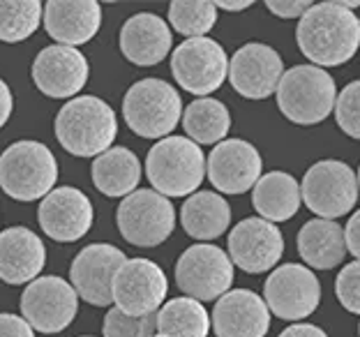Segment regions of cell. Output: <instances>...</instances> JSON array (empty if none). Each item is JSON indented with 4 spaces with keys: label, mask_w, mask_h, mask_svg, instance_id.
Listing matches in <instances>:
<instances>
[{
    "label": "cell",
    "mask_w": 360,
    "mask_h": 337,
    "mask_svg": "<svg viewBox=\"0 0 360 337\" xmlns=\"http://www.w3.org/2000/svg\"><path fill=\"white\" fill-rule=\"evenodd\" d=\"M345 241H347V252L354 254L360 261V210H356V215L349 217L345 227Z\"/></svg>",
    "instance_id": "37"
},
{
    "label": "cell",
    "mask_w": 360,
    "mask_h": 337,
    "mask_svg": "<svg viewBox=\"0 0 360 337\" xmlns=\"http://www.w3.org/2000/svg\"><path fill=\"white\" fill-rule=\"evenodd\" d=\"M46 266V248L35 231L10 227L0 231V279L7 284H30Z\"/></svg>",
    "instance_id": "22"
},
{
    "label": "cell",
    "mask_w": 360,
    "mask_h": 337,
    "mask_svg": "<svg viewBox=\"0 0 360 337\" xmlns=\"http://www.w3.org/2000/svg\"><path fill=\"white\" fill-rule=\"evenodd\" d=\"M12 109H14V95H12L10 86H7L3 79H0V129H3L5 122L10 120Z\"/></svg>",
    "instance_id": "38"
},
{
    "label": "cell",
    "mask_w": 360,
    "mask_h": 337,
    "mask_svg": "<svg viewBox=\"0 0 360 337\" xmlns=\"http://www.w3.org/2000/svg\"><path fill=\"white\" fill-rule=\"evenodd\" d=\"M79 295L58 275H39L21 293V317L32 331L56 335L75 322Z\"/></svg>",
    "instance_id": "11"
},
{
    "label": "cell",
    "mask_w": 360,
    "mask_h": 337,
    "mask_svg": "<svg viewBox=\"0 0 360 337\" xmlns=\"http://www.w3.org/2000/svg\"><path fill=\"white\" fill-rule=\"evenodd\" d=\"M296 42L316 68H338L360 49V19L340 0H326L300 16Z\"/></svg>",
    "instance_id": "1"
},
{
    "label": "cell",
    "mask_w": 360,
    "mask_h": 337,
    "mask_svg": "<svg viewBox=\"0 0 360 337\" xmlns=\"http://www.w3.org/2000/svg\"><path fill=\"white\" fill-rule=\"evenodd\" d=\"M358 335H360V324H358Z\"/></svg>",
    "instance_id": "44"
},
{
    "label": "cell",
    "mask_w": 360,
    "mask_h": 337,
    "mask_svg": "<svg viewBox=\"0 0 360 337\" xmlns=\"http://www.w3.org/2000/svg\"><path fill=\"white\" fill-rule=\"evenodd\" d=\"M333 111L342 132L360 141V79L342 88Z\"/></svg>",
    "instance_id": "33"
},
{
    "label": "cell",
    "mask_w": 360,
    "mask_h": 337,
    "mask_svg": "<svg viewBox=\"0 0 360 337\" xmlns=\"http://www.w3.org/2000/svg\"><path fill=\"white\" fill-rule=\"evenodd\" d=\"M358 178L349 164L340 160H321L307 169L300 183V199L321 220H340L349 215L358 201Z\"/></svg>",
    "instance_id": "7"
},
{
    "label": "cell",
    "mask_w": 360,
    "mask_h": 337,
    "mask_svg": "<svg viewBox=\"0 0 360 337\" xmlns=\"http://www.w3.org/2000/svg\"><path fill=\"white\" fill-rule=\"evenodd\" d=\"M300 185L286 171H270L264 174L252 187V203L255 210L266 222H286L300 210Z\"/></svg>",
    "instance_id": "26"
},
{
    "label": "cell",
    "mask_w": 360,
    "mask_h": 337,
    "mask_svg": "<svg viewBox=\"0 0 360 337\" xmlns=\"http://www.w3.org/2000/svg\"><path fill=\"white\" fill-rule=\"evenodd\" d=\"M356 178H358V190H360V169H358V176Z\"/></svg>",
    "instance_id": "42"
},
{
    "label": "cell",
    "mask_w": 360,
    "mask_h": 337,
    "mask_svg": "<svg viewBox=\"0 0 360 337\" xmlns=\"http://www.w3.org/2000/svg\"><path fill=\"white\" fill-rule=\"evenodd\" d=\"M176 284L187 298L217 300L233 284V264L217 245L199 243L187 248L176 261Z\"/></svg>",
    "instance_id": "9"
},
{
    "label": "cell",
    "mask_w": 360,
    "mask_h": 337,
    "mask_svg": "<svg viewBox=\"0 0 360 337\" xmlns=\"http://www.w3.org/2000/svg\"><path fill=\"white\" fill-rule=\"evenodd\" d=\"M171 44H174V35L169 23L150 12L129 16L120 30V51L139 68L162 63L169 56Z\"/></svg>",
    "instance_id": "23"
},
{
    "label": "cell",
    "mask_w": 360,
    "mask_h": 337,
    "mask_svg": "<svg viewBox=\"0 0 360 337\" xmlns=\"http://www.w3.org/2000/svg\"><path fill=\"white\" fill-rule=\"evenodd\" d=\"M42 21L56 42L77 49L102 28V7L95 0H49L42 7Z\"/></svg>",
    "instance_id": "21"
},
{
    "label": "cell",
    "mask_w": 360,
    "mask_h": 337,
    "mask_svg": "<svg viewBox=\"0 0 360 337\" xmlns=\"http://www.w3.org/2000/svg\"><path fill=\"white\" fill-rule=\"evenodd\" d=\"M171 74L176 84L192 95L208 97L229 77V56L222 44L210 37H192L171 53Z\"/></svg>",
    "instance_id": "10"
},
{
    "label": "cell",
    "mask_w": 360,
    "mask_h": 337,
    "mask_svg": "<svg viewBox=\"0 0 360 337\" xmlns=\"http://www.w3.org/2000/svg\"><path fill=\"white\" fill-rule=\"evenodd\" d=\"M183 116L178 90L162 79H141L129 86L122 100V118L134 134L143 139L169 136Z\"/></svg>",
    "instance_id": "6"
},
{
    "label": "cell",
    "mask_w": 360,
    "mask_h": 337,
    "mask_svg": "<svg viewBox=\"0 0 360 337\" xmlns=\"http://www.w3.org/2000/svg\"><path fill=\"white\" fill-rule=\"evenodd\" d=\"M180 222L187 236L196 241H215L231 224V205L217 192H194L180 208Z\"/></svg>",
    "instance_id": "27"
},
{
    "label": "cell",
    "mask_w": 360,
    "mask_h": 337,
    "mask_svg": "<svg viewBox=\"0 0 360 337\" xmlns=\"http://www.w3.org/2000/svg\"><path fill=\"white\" fill-rule=\"evenodd\" d=\"M153 337H167V335H160V333H158V335H153Z\"/></svg>",
    "instance_id": "43"
},
{
    "label": "cell",
    "mask_w": 360,
    "mask_h": 337,
    "mask_svg": "<svg viewBox=\"0 0 360 337\" xmlns=\"http://www.w3.org/2000/svg\"><path fill=\"white\" fill-rule=\"evenodd\" d=\"M104 337H153L158 331V314L129 317L118 307H111L104 317Z\"/></svg>",
    "instance_id": "32"
},
{
    "label": "cell",
    "mask_w": 360,
    "mask_h": 337,
    "mask_svg": "<svg viewBox=\"0 0 360 337\" xmlns=\"http://www.w3.org/2000/svg\"><path fill=\"white\" fill-rule=\"evenodd\" d=\"M314 3L309 0H268L266 7L280 19H300Z\"/></svg>",
    "instance_id": "35"
},
{
    "label": "cell",
    "mask_w": 360,
    "mask_h": 337,
    "mask_svg": "<svg viewBox=\"0 0 360 337\" xmlns=\"http://www.w3.org/2000/svg\"><path fill=\"white\" fill-rule=\"evenodd\" d=\"M39 0H0V42H23L42 23Z\"/></svg>",
    "instance_id": "30"
},
{
    "label": "cell",
    "mask_w": 360,
    "mask_h": 337,
    "mask_svg": "<svg viewBox=\"0 0 360 337\" xmlns=\"http://www.w3.org/2000/svg\"><path fill=\"white\" fill-rule=\"evenodd\" d=\"M284 254V236L273 222L248 217L229 234V259L250 275L268 273Z\"/></svg>",
    "instance_id": "15"
},
{
    "label": "cell",
    "mask_w": 360,
    "mask_h": 337,
    "mask_svg": "<svg viewBox=\"0 0 360 337\" xmlns=\"http://www.w3.org/2000/svg\"><path fill=\"white\" fill-rule=\"evenodd\" d=\"M141 162L125 146H113L93 162V185L111 199H125L139 187Z\"/></svg>",
    "instance_id": "25"
},
{
    "label": "cell",
    "mask_w": 360,
    "mask_h": 337,
    "mask_svg": "<svg viewBox=\"0 0 360 337\" xmlns=\"http://www.w3.org/2000/svg\"><path fill=\"white\" fill-rule=\"evenodd\" d=\"M84 337H93V335H84Z\"/></svg>",
    "instance_id": "45"
},
{
    "label": "cell",
    "mask_w": 360,
    "mask_h": 337,
    "mask_svg": "<svg viewBox=\"0 0 360 337\" xmlns=\"http://www.w3.org/2000/svg\"><path fill=\"white\" fill-rule=\"evenodd\" d=\"M169 23L187 39L206 37L217 23V7L210 0H174L169 5Z\"/></svg>",
    "instance_id": "31"
},
{
    "label": "cell",
    "mask_w": 360,
    "mask_h": 337,
    "mask_svg": "<svg viewBox=\"0 0 360 337\" xmlns=\"http://www.w3.org/2000/svg\"><path fill=\"white\" fill-rule=\"evenodd\" d=\"M90 65L84 51L75 46L51 44L37 53L32 63V81L39 93L53 100L75 97L88 84Z\"/></svg>",
    "instance_id": "18"
},
{
    "label": "cell",
    "mask_w": 360,
    "mask_h": 337,
    "mask_svg": "<svg viewBox=\"0 0 360 337\" xmlns=\"http://www.w3.org/2000/svg\"><path fill=\"white\" fill-rule=\"evenodd\" d=\"M298 254L309 268L330 270L338 268L347 259L345 229L333 220L314 217L302 224L298 231Z\"/></svg>",
    "instance_id": "24"
},
{
    "label": "cell",
    "mask_w": 360,
    "mask_h": 337,
    "mask_svg": "<svg viewBox=\"0 0 360 337\" xmlns=\"http://www.w3.org/2000/svg\"><path fill=\"white\" fill-rule=\"evenodd\" d=\"M217 10H226V12H243L252 7V0H219L215 3Z\"/></svg>",
    "instance_id": "40"
},
{
    "label": "cell",
    "mask_w": 360,
    "mask_h": 337,
    "mask_svg": "<svg viewBox=\"0 0 360 337\" xmlns=\"http://www.w3.org/2000/svg\"><path fill=\"white\" fill-rule=\"evenodd\" d=\"M335 295L351 314H360V261H351L335 279Z\"/></svg>",
    "instance_id": "34"
},
{
    "label": "cell",
    "mask_w": 360,
    "mask_h": 337,
    "mask_svg": "<svg viewBox=\"0 0 360 337\" xmlns=\"http://www.w3.org/2000/svg\"><path fill=\"white\" fill-rule=\"evenodd\" d=\"M210 326L217 337H266L270 331V310L259 293L233 289L217 298Z\"/></svg>",
    "instance_id": "20"
},
{
    "label": "cell",
    "mask_w": 360,
    "mask_h": 337,
    "mask_svg": "<svg viewBox=\"0 0 360 337\" xmlns=\"http://www.w3.org/2000/svg\"><path fill=\"white\" fill-rule=\"evenodd\" d=\"M0 337H35V331L28 326L23 317L3 312L0 314Z\"/></svg>",
    "instance_id": "36"
},
{
    "label": "cell",
    "mask_w": 360,
    "mask_h": 337,
    "mask_svg": "<svg viewBox=\"0 0 360 337\" xmlns=\"http://www.w3.org/2000/svg\"><path fill=\"white\" fill-rule=\"evenodd\" d=\"M183 127L187 139L196 146H212L224 141L231 129V113L226 104L215 97H199L183 113Z\"/></svg>",
    "instance_id": "28"
},
{
    "label": "cell",
    "mask_w": 360,
    "mask_h": 337,
    "mask_svg": "<svg viewBox=\"0 0 360 337\" xmlns=\"http://www.w3.org/2000/svg\"><path fill=\"white\" fill-rule=\"evenodd\" d=\"M340 3H342V0H340ZM342 5H345L347 10L354 12V10H358V7H360V0H349V3H342Z\"/></svg>",
    "instance_id": "41"
},
{
    "label": "cell",
    "mask_w": 360,
    "mask_h": 337,
    "mask_svg": "<svg viewBox=\"0 0 360 337\" xmlns=\"http://www.w3.org/2000/svg\"><path fill=\"white\" fill-rule=\"evenodd\" d=\"M146 174L162 196H192L206 178V155L187 136L160 139L146 158Z\"/></svg>",
    "instance_id": "3"
},
{
    "label": "cell",
    "mask_w": 360,
    "mask_h": 337,
    "mask_svg": "<svg viewBox=\"0 0 360 337\" xmlns=\"http://www.w3.org/2000/svg\"><path fill=\"white\" fill-rule=\"evenodd\" d=\"M282 116L293 125H319L330 116L338 100V86L316 65H296L282 74L275 90Z\"/></svg>",
    "instance_id": "4"
},
{
    "label": "cell",
    "mask_w": 360,
    "mask_h": 337,
    "mask_svg": "<svg viewBox=\"0 0 360 337\" xmlns=\"http://www.w3.org/2000/svg\"><path fill=\"white\" fill-rule=\"evenodd\" d=\"M268 310L284 322H302L321 303V284L314 270L300 264H284L268 275L264 286Z\"/></svg>",
    "instance_id": "12"
},
{
    "label": "cell",
    "mask_w": 360,
    "mask_h": 337,
    "mask_svg": "<svg viewBox=\"0 0 360 337\" xmlns=\"http://www.w3.org/2000/svg\"><path fill=\"white\" fill-rule=\"evenodd\" d=\"M284 74L282 56L273 46L243 44L229 61V81L233 90L248 100H266L277 90Z\"/></svg>",
    "instance_id": "16"
},
{
    "label": "cell",
    "mask_w": 360,
    "mask_h": 337,
    "mask_svg": "<svg viewBox=\"0 0 360 337\" xmlns=\"http://www.w3.org/2000/svg\"><path fill=\"white\" fill-rule=\"evenodd\" d=\"M280 337H328V335L314 324H293L289 328H284Z\"/></svg>",
    "instance_id": "39"
},
{
    "label": "cell",
    "mask_w": 360,
    "mask_h": 337,
    "mask_svg": "<svg viewBox=\"0 0 360 337\" xmlns=\"http://www.w3.org/2000/svg\"><path fill=\"white\" fill-rule=\"evenodd\" d=\"M169 291V279L150 259H127L113 277V303L129 317L158 314L165 305Z\"/></svg>",
    "instance_id": "13"
},
{
    "label": "cell",
    "mask_w": 360,
    "mask_h": 337,
    "mask_svg": "<svg viewBox=\"0 0 360 337\" xmlns=\"http://www.w3.org/2000/svg\"><path fill=\"white\" fill-rule=\"evenodd\" d=\"M56 139L75 158H97L113 148L118 134L116 111L95 95L70 100L56 116Z\"/></svg>",
    "instance_id": "2"
},
{
    "label": "cell",
    "mask_w": 360,
    "mask_h": 337,
    "mask_svg": "<svg viewBox=\"0 0 360 337\" xmlns=\"http://www.w3.org/2000/svg\"><path fill=\"white\" fill-rule=\"evenodd\" d=\"M158 333L167 337H208V310L194 298H174L158 312Z\"/></svg>",
    "instance_id": "29"
},
{
    "label": "cell",
    "mask_w": 360,
    "mask_h": 337,
    "mask_svg": "<svg viewBox=\"0 0 360 337\" xmlns=\"http://www.w3.org/2000/svg\"><path fill=\"white\" fill-rule=\"evenodd\" d=\"M264 160L255 146L243 139L219 141L206 160L208 180L222 194H245L257 185Z\"/></svg>",
    "instance_id": "17"
},
{
    "label": "cell",
    "mask_w": 360,
    "mask_h": 337,
    "mask_svg": "<svg viewBox=\"0 0 360 337\" xmlns=\"http://www.w3.org/2000/svg\"><path fill=\"white\" fill-rule=\"evenodd\" d=\"M120 236L136 248H158L174 234L176 208L155 190H134L116 210Z\"/></svg>",
    "instance_id": "8"
},
{
    "label": "cell",
    "mask_w": 360,
    "mask_h": 337,
    "mask_svg": "<svg viewBox=\"0 0 360 337\" xmlns=\"http://www.w3.org/2000/svg\"><path fill=\"white\" fill-rule=\"evenodd\" d=\"M127 257L111 243H93L81 250L70 268L72 289L79 298L95 307H109L113 303V277Z\"/></svg>",
    "instance_id": "14"
},
{
    "label": "cell",
    "mask_w": 360,
    "mask_h": 337,
    "mask_svg": "<svg viewBox=\"0 0 360 337\" xmlns=\"http://www.w3.org/2000/svg\"><path fill=\"white\" fill-rule=\"evenodd\" d=\"M37 220L56 243H75L93 227V203L77 187H56L39 201Z\"/></svg>",
    "instance_id": "19"
},
{
    "label": "cell",
    "mask_w": 360,
    "mask_h": 337,
    "mask_svg": "<svg viewBox=\"0 0 360 337\" xmlns=\"http://www.w3.org/2000/svg\"><path fill=\"white\" fill-rule=\"evenodd\" d=\"M58 162L42 141H16L0 155V187L14 201H37L53 190Z\"/></svg>",
    "instance_id": "5"
}]
</instances>
